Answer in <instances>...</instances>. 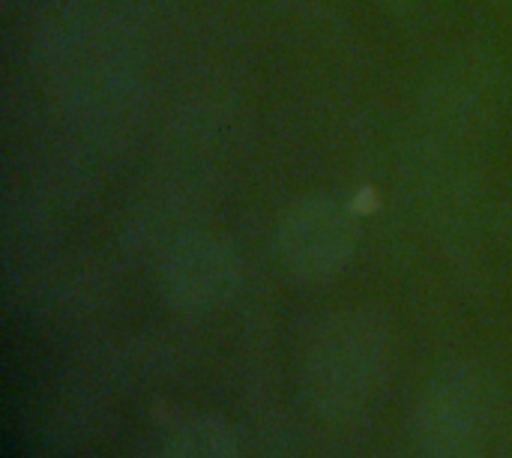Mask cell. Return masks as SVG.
I'll return each instance as SVG.
<instances>
[{
	"label": "cell",
	"mask_w": 512,
	"mask_h": 458,
	"mask_svg": "<svg viewBox=\"0 0 512 458\" xmlns=\"http://www.w3.org/2000/svg\"><path fill=\"white\" fill-rule=\"evenodd\" d=\"M36 63L81 129L120 138L144 105V78L129 36L102 12L78 3L51 9L33 36Z\"/></svg>",
	"instance_id": "obj_1"
},
{
	"label": "cell",
	"mask_w": 512,
	"mask_h": 458,
	"mask_svg": "<svg viewBox=\"0 0 512 458\" xmlns=\"http://www.w3.org/2000/svg\"><path fill=\"white\" fill-rule=\"evenodd\" d=\"M381 9H387V12H393V15H411L417 6H420V0H375Z\"/></svg>",
	"instance_id": "obj_8"
},
{
	"label": "cell",
	"mask_w": 512,
	"mask_h": 458,
	"mask_svg": "<svg viewBox=\"0 0 512 458\" xmlns=\"http://www.w3.org/2000/svg\"><path fill=\"white\" fill-rule=\"evenodd\" d=\"M165 458H243V447L222 417L195 414L171 432Z\"/></svg>",
	"instance_id": "obj_7"
},
{
	"label": "cell",
	"mask_w": 512,
	"mask_h": 458,
	"mask_svg": "<svg viewBox=\"0 0 512 458\" xmlns=\"http://www.w3.org/2000/svg\"><path fill=\"white\" fill-rule=\"evenodd\" d=\"M282 264L303 282H327L345 273L360 249L354 213L327 192L294 198L276 231Z\"/></svg>",
	"instance_id": "obj_3"
},
{
	"label": "cell",
	"mask_w": 512,
	"mask_h": 458,
	"mask_svg": "<svg viewBox=\"0 0 512 458\" xmlns=\"http://www.w3.org/2000/svg\"><path fill=\"white\" fill-rule=\"evenodd\" d=\"M504 105V75L501 69L483 57L468 54L456 57L447 69H441L426 87V114L429 120L456 135L480 132L492 126Z\"/></svg>",
	"instance_id": "obj_6"
},
{
	"label": "cell",
	"mask_w": 512,
	"mask_h": 458,
	"mask_svg": "<svg viewBox=\"0 0 512 458\" xmlns=\"http://www.w3.org/2000/svg\"><path fill=\"white\" fill-rule=\"evenodd\" d=\"M486 423L483 378L465 363L441 366L420 390L414 441L423 458H477Z\"/></svg>",
	"instance_id": "obj_4"
},
{
	"label": "cell",
	"mask_w": 512,
	"mask_h": 458,
	"mask_svg": "<svg viewBox=\"0 0 512 458\" xmlns=\"http://www.w3.org/2000/svg\"><path fill=\"white\" fill-rule=\"evenodd\" d=\"M390 327L369 309H342L318 324L303 360L309 405L330 420L369 411L390 375Z\"/></svg>",
	"instance_id": "obj_2"
},
{
	"label": "cell",
	"mask_w": 512,
	"mask_h": 458,
	"mask_svg": "<svg viewBox=\"0 0 512 458\" xmlns=\"http://www.w3.org/2000/svg\"><path fill=\"white\" fill-rule=\"evenodd\" d=\"M243 282L237 246L213 231H186L168 243L159 267L165 300L186 315H207L234 300Z\"/></svg>",
	"instance_id": "obj_5"
}]
</instances>
